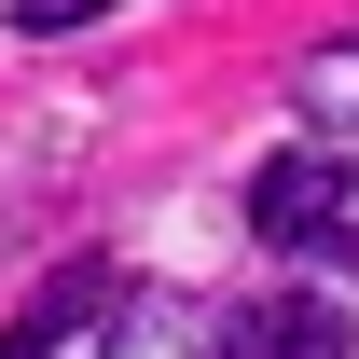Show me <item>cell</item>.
<instances>
[{"label": "cell", "mask_w": 359, "mask_h": 359, "mask_svg": "<svg viewBox=\"0 0 359 359\" xmlns=\"http://www.w3.org/2000/svg\"><path fill=\"white\" fill-rule=\"evenodd\" d=\"M249 235L290 249V263H359V166L332 152V138L263 152V166H249Z\"/></svg>", "instance_id": "cell-1"}, {"label": "cell", "mask_w": 359, "mask_h": 359, "mask_svg": "<svg viewBox=\"0 0 359 359\" xmlns=\"http://www.w3.org/2000/svg\"><path fill=\"white\" fill-rule=\"evenodd\" d=\"M0 359H208V346L180 332L166 290H138V276H69L55 318H42V332H14Z\"/></svg>", "instance_id": "cell-2"}, {"label": "cell", "mask_w": 359, "mask_h": 359, "mask_svg": "<svg viewBox=\"0 0 359 359\" xmlns=\"http://www.w3.org/2000/svg\"><path fill=\"white\" fill-rule=\"evenodd\" d=\"M222 359H346V304L332 290H276L222 332Z\"/></svg>", "instance_id": "cell-3"}, {"label": "cell", "mask_w": 359, "mask_h": 359, "mask_svg": "<svg viewBox=\"0 0 359 359\" xmlns=\"http://www.w3.org/2000/svg\"><path fill=\"white\" fill-rule=\"evenodd\" d=\"M97 14H111V0H14V28H42V42L55 28H97Z\"/></svg>", "instance_id": "cell-5"}, {"label": "cell", "mask_w": 359, "mask_h": 359, "mask_svg": "<svg viewBox=\"0 0 359 359\" xmlns=\"http://www.w3.org/2000/svg\"><path fill=\"white\" fill-rule=\"evenodd\" d=\"M290 97H304L318 125H359V28H346V42H318L304 69H290Z\"/></svg>", "instance_id": "cell-4"}]
</instances>
